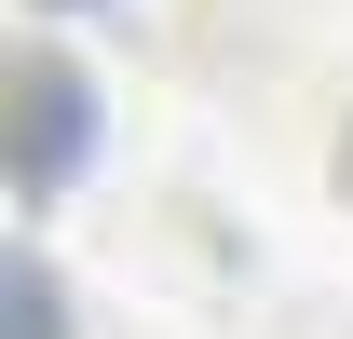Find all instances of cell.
I'll use <instances>...</instances> for the list:
<instances>
[{"mask_svg": "<svg viewBox=\"0 0 353 339\" xmlns=\"http://www.w3.org/2000/svg\"><path fill=\"white\" fill-rule=\"evenodd\" d=\"M68 150H82V68L28 54V68H14V176H28V190H54V176H68Z\"/></svg>", "mask_w": 353, "mask_h": 339, "instance_id": "cell-1", "label": "cell"}, {"mask_svg": "<svg viewBox=\"0 0 353 339\" xmlns=\"http://www.w3.org/2000/svg\"><path fill=\"white\" fill-rule=\"evenodd\" d=\"M14 339H54V285L41 271H14Z\"/></svg>", "mask_w": 353, "mask_h": 339, "instance_id": "cell-2", "label": "cell"}]
</instances>
